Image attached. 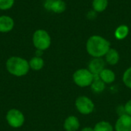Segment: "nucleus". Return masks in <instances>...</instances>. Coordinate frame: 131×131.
I'll return each mask as SVG.
<instances>
[{
    "label": "nucleus",
    "instance_id": "9b49d317",
    "mask_svg": "<svg viewBox=\"0 0 131 131\" xmlns=\"http://www.w3.org/2000/svg\"><path fill=\"white\" fill-rule=\"evenodd\" d=\"M63 127L66 131H77L80 127V121L77 117L71 115L64 120Z\"/></svg>",
    "mask_w": 131,
    "mask_h": 131
},
{
    "label": "nucleus",
    "instance_id": "6ab92c4d",
    "mask_svg": "<svg viewBox=\"0 0 131 131\" xmlns=\"http://www.w3.org/2000/svg\"><path fill=\"white\" fill-rule=\"evenodd\" d=\"M123 82L124 84V85L131 89V67L128 68L123 74V78H122Z\"/></svg>",
    "mask_w": 131,
    "mask_h": 131
},
{
    "label": "nucleus",
    "instance_id": "7ed1b4c3",
    "mask_svg": "<svg viewBox=\"0 0 131 131\" xmlns=\"http://www.w3.org/2000/svg\"><path fill=\"white\" fill-rule=\"evenodd\" d=\"M32 43L36 50L45 51L51 45V38L49 33L45 29H38L32 35Z\"/></svg>",
    "mask_w": 131,
    "mask_h": 131
},
{
    "label": "nucleus",
    "instance_id": "aec40b11",
    "mask_svg": "<svg viewBox=\"0 0 131 131\" xmlns=\"http://www.w3.org/2000/svg\"><path fill=\"white\" fill-rule=\"evenodd\" d=\"M15 0H0V10L6 11L13 7Z\"/></svg>",
    "mask_w": 131,
    "mask_h": 131
},
{
    "label": "nucleus",
    "instance_id": "423d86ee",
    "mask_svg": "<svg viewBox=\"0 0 131 131\" xmlns=\"http://www.w3.org/2000/svg\"><path fill=\"white\" fill-rule=\"evenodd\" d=\"M8 124L12 128H20L24 125L25 116L23 113L15 108L10 109L5 116Z\"/></svg>",
    "mask_w": 131,
    "mask_h": 131
},
{
    "label": "nucleus",
    "instance_id": "6e6552de",
    "mask_svg": "<svg viewBox=\"0 0 131 131\" xmlns=\"http://www.w3.org/2000/svg\"><path fill=\"white\" fill-rule=\"evenodd\" d=\"M105 67L106 61L103 58H93L88 63V69L94 75H99Z\"/></svg>",
    "mask_w": 131,
    "mask_h": 131
},
{
    "label": "nucleus",
    "instance_id": "ddd939ff",
    "mask_svg": "<svg viewBox=\"0 0 131 131\" xmlns=\"http://www.w3.org/2000/svg\"><path fill=\"white\" fill-rule=\"evenodd\" d=\"M101 79L106 84H111L113 82H114L116 79L115 73L109 68H104L101 74H99Z\"/></svg>",
    "mask_w": 131,
    "mask_h": 131
},
{
    "label": "nucleus",
    "instance_id": "4468645a",
    "mask_svg": "<svg viewBox=\"0 0 131 131\" xmlns=\"http://www.w3.org/2000/svg\"><path fill=\"white\" fill-rule=\"evenodd\" d=\"M106 84L101 79L99 75H94V80L91 84V90L94 93H101L105 89Z\"/></svg>",
    "mask_w": 131,
    "mask_h": 131
},
{
    "label": "nucleus",
    "instance_id": "f257e3e1",
    "mask_svg": "<svg viewBox=\"0 0 131 131\" xmlns=\"http://www.w3.org/2000/svg\"><path fill=\"white\" fill-rule=\"evenodd\" d=\"M110 48V41L98 35H91L86 42V51L92 58L104 57Z\"/></svg>",
    "mask_w": 131,
    "mask_h": 131
},
{
    "label": "nucleus",
    "instance_id": "f3484780",
    "mask_svg": "<svg viewBox=\"0 0 131 131\" xmlns=\"http://www.w3.org/2000/svg\"><path fill=\"white\" fill-rule=\"evenodd\" d=\"M91 5L92 8L95 12H103L108 6V0H93Z\"/></svg>",
    "mask_w": 131,
    "mask_h": 131
},
{
    "label": "nucleus",
    "instance_id": "0eeeda50",
    "mask_svg": "<svg viewBox=\"0 0 131 131\" xmlns=\"http://www.w3.org/2000/svg\"><path fill=\"white\" fill-rule=\"evenodd\" d=\"M44 8L49 12L56 14L62 13L66 9V3L64 0H45Z\"/></svg>",
    "mask_w": 131,
    "mask_h": 131
},
{
    "label": "nucleus",
    "instance_id": "a211bd4d",
    "mask_svg": "<svg viewBox=\"0 0 131 131\" xmlns=\"http://www.w3.org/2000/svg\"><path fill=\"white\" fill-rule=\"evenodd\" d=\"M94 131H114L113 125L105 121H100L97 123L94 127Z\"/></svg>",
    "mask_w": 131,
    "mask_h": 131
},
{
    "label": "nucleus",
    "instance_id": "39448f33",
    "mask_svg": "<svg viewBox=\"0 0 131 131\" xmlns=\"http://www.w3.org/2000/svg\"><path fill=\"white\" fill-rule=\"evenodd\" d=\"M75 107L80 114L83 115H88L94 111L95 105L90 97L82 95L79 96L76 99Z\"/></svg>",
    "mask_w": 131,
    "mask_h": 131
},
{
    "label": "nucleus",
    "instance_id": "f03ea898",
    "mask_svg": "<svg viewBox=\"0 0 131 131\" xmlns=\"http://www.w3.org/2000/svg\"><path fill=\"white\" fill-rule=\"evenodd\" d=\"M5 68L9 74L15 77L25 76L30 70L28 61L18 56H12L8 58Z\"/></svg>",
    "mask_w": 131,
    "mask_h": 131
},
{
    "label": "nucleus",
    "instance_id": "1a4fd4ad",
    "mask_svg": "<svg viewBox=\"0 0 131 131\" xmlns=\"http://www.w3.org/2000/svg\"><path fill=\"white\" fill-rule=\"evenodd\" d=\"M115 131H131V116L123 114L117 120L114 126Z\"/></svg>",
    "mask_w": 131,
    "mask_h": 131
},
{
    "label": "nucleus",
    "instance_id": "9d476101",
    "mask_svg": "<svg viewBox=\"0 0 131 131\" xmlns=\"http://www.w3.org/2000/svg\"><path fill=\"white\" fill-rule=\"evenodd\" d=\"M15 26L14 19L6 15H0V33H8L13 30Z\"/></svg>",
    "mask_w": 131,
    "mask_h": 131
},
{
    "label": "nucleus",
    "instance_id": "20e7f679",
    "mask_svg": "<svg viewBox=\"0 0 131 131\" xmlns=\"http://www.w3.org/2000/svg\"><path fill=\"white\" fill-rule=\"evenodd\" d=\"M94 80V74L88 68L78 69L73 74V81L76 85L81 88L91 86Z\"/></svg>",
    "mask_w": 131,
    "mask_h": 131
},
{
    "label": "nucleus",
    "instance_id": "dca6fc26",
    "mask_svg": "<svg viewBox=\"0 0 131 131\" xmlns=\"http://www.w3.org/2000/svg\"><path fill=\"white\" fill-rule=\"evenodd\" d=\"M130 32L129 27L126 25H119L114 31V37L117 40H124L125 39Z\"/></svg>",
    "mask_w": 131,
    "mask_h": 131
},
{
    "label": "nucleus",
    "instance_id": "f8f14e48",
    "mask_svg": "<svg viewBox=\"0 0 131 131\" xmlns=\"http://www.w3.org/2000/svg\"><path fill=\"white\" fill-rule=\"evenodd\" d=\"M104 60L106 61V64L114 66L116 65L119 61H120V54L115 48H111L110 50L107 51V53L104 56Z\"/></svg>",
    "mask_w": 131,
    "mask_h": 131
},
{
    "label": "nucleus",
    "instance_id": "2eb2a0df",
    "mask_svg": "<svg viewBox=\"0 0 131 131\" xmlns=\"http://www.w3.org/2000/svg\"><path fill=\"white\" fill-rule=\"evenodd\" d=\"M30 69L33 71H40L43 68L45 65L44 59L41 57L34 56L28 61Z\"/></svg>",
    "mask_w": 131,
    "mask_h": 131
},
{
    "label": "nucleus",
    "instance_id": "4be33fe9",
    "mask_svg": "<svg viewBox=\"0 0 131 131\" xmlns=\"http://www.w3.org/2000/svg\"><path fill=\"white\" fill-rule=\"evenodd\" d=\"M81 131H94V128L92 127H85L84 128H82Z\"/></svg>",
    "mask_w": 131,
    "mask_h": 131
},
{
    "label": "nucleus",
    "instance_id": "412c9836",
    "mask_svg": "<svg viewBox=\"0 0 131 131\" xmlns=\"http://www.w3.org/2000/svg\"><path fill=\"white\" fill-rule=\"evenodd\" d=\"M124 109L125 114H127L131 116V99L130 100H129V101L125 104V105L124 106Z\"/></svg>",
    "mask_w": 131,
    "mask_h": 131
}]
</instances>
